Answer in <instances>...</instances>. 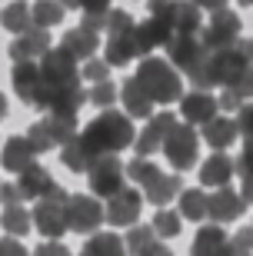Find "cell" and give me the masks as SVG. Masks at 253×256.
Masks as SVG:
<instances>
[{"label":"cell","mask_w":253,"mask_h":256,"mask_svg":"<svg viewBox=\"0 0 253 256\" xmlns=\"http://www.w3.org/2000/svg\"><path fill=\"white\" fill-rule=\"evenodd\" d=\"M77 136H80V143L94 153L97 160H100V156H117L120 150L133 146V140H137L130 116L117 114V110H103V114L94 116V120L87 124V130L77 133Z\"/></svg>","instance_id":"1"},{"label":"cell","mask_w":253,"mask_h":256,"mask_svg":"<svg viewBox=\"0 0 253 256\" xmlns=\"http://www.w3.org/2000/svg\"><path fill=\"white\" fill-rule=\"evenodd\" d=\"M133 80L147 90V96H150L153 104L167 106V104H177L180 96H183V80H180V74L160 57H143Z\"/></svg>","instance_id":"2"},{"label":"cell","mask_w":253,"mask_h":256,"mask_svg":"<svg viewBox=\"0 0 253 256\" xmlns=\"http://www.w3.org/2000/svg\"><path fill=\"white\" fill-rule=\"evenodd\" d=\"M40 80H44V90L47 94H54V90H77V86H84V80H80V66H77V60L67 54L64 47H50L44 57H40ZM44 106H47V100H44Z\"/></svg>","instance_id":"3"},{"label":"cell","mask_w":253,"mask_h":256,"mask_svg":"<svg viewBox=\"0 0 253 256\" xmlns=\"http://www.w3.org/2000/svg\"><path fill=\"white\" fill-rule=\"evenodd\" d=\"M133 17L127 14V10H113L110 7V17H107V64L110 66H123L130 64L133 57H137V50H133Z\"/></svg>","instance_id":"4"},{"label":"cell","mask_w":253,"mask_h":256,"mask_svg":"<svg viewBox=\"0 0 253 256\" xmlns=\"http://www.w3.org/2000/svg\"><path fill=\"white\" fill-rule=\"evenodd\" d=\"M206 57H210V50L200 44L197 34H173V40L167 44V60H170V66H173L177 74H187L190 80L203 70Z\"/></svg>","instance_id":"5"},{"label":"cell","mask_w":253,"mask_h":256,"mask_svg":"<svg viewBox=\"0 0 253 256\" xmlns=\"http://www.w3.org/2000/svg\"><path fill=\"white\" fill-rule=\"evenodd\" d=\"M77 136V116H44V120H37V124L30 126L27 133V143L34 153H47L54 150L57 143L64 146V143H70Z\"/></svg>","instance_id":"6"},{"label":"cell","mask_w":253,"mask_h":256,"mask_svg":"<svg viewBox=\"0 0 253 256\" xmlns=\"http://www.w3.org/2000/svg\"><path fill=\"white\" fill-rule=\"evenodd\" d=\"M34 226L44 233L47 240H60L67 233V190L64 186H54L47 200H37V206L30 213Z\"/></svg>","instance_id":"7"},{"label":"cell","mask_w":253,"mask_h":256,"mask_svg":"<svg viewBox=\"0 0 253 256\" xmlns=\"http://www.w3.org/2000/svg\"><path fill=\"white\" fill-rule=\"evenodd\" d=\"M197 150H200V136H197V130H193L190 124H177L167 133V140H163V153H167L170 166H173L177 173L193 170Z\"/></svg>","instance_id":"8"},{"label":"cell","mask_w":253,"mask_h":256,"mask_svg":"<svg viewBox=\"0 0 253 256\" xmlns=\"http://www.w3.org/2000/svg\"><path fill=\"white\" fill-rule=\"evenodd\" d=\"M243 30V24H240V17H236L233 10H213V17H210V24H206L203 30H200L197 37L200 44H203L210 54H216V50H226V47H233L236 37H243L240 34Z\"/></svg>","instance_id":"9"},{"label":"cell","mask_w":253,"mask_h":256,"mask_svg":"<svg viewBox=\"0 0 253 256\" xmlns=\"http://www.w3.org/2000/svg\"><path fill=\"white\" fill-rule=\"evenodd\" d=\"M103 223V206L97 196L87 193H67V230H74L80 236H94Z\"/></svg>","instance_id":"10"},{"label":"cell","mask_w":253,"mask_h":256,"mask_svg":"<svg viewBox=\"0 0 253 256\" xmlns=\"http://www.w3.org/2000/svg\"><path fill=\"white\" fill-rule=\"evenodd\" d=\"M10 84H14L17 96H20L27 106H37V110H44L47 90H44V80H40V66L34 64V60H27V64H14Z\"/></svg>","instance_id":"11"},{"label":"cell","mask_w":253,"mask_h":256,"mask_svg":"<svg viewBox=\"0 0 253 256\" xmlns=\"http://www.w3.org/2000/svg\"><path fill=\"white\" fill-rule=\"evenodd\" d=\"M180 120L170 110H163V114H153L150 120H147V126L140 130V136L133 140V146H137V156L140 160H150L157 150H163V140H167V133L177 126Z\"/></svg>","instance_id":"12"},{"label":"cell","mask_w":253,"mask_h":256,"mask_svg":"<svg viewBox=\"0 0 253 256\" xmlns=\"http://www.w3.org/2000/svg\"><path fill=\"white\" fill-rule=\"evenodd\" d=\"M90 190L97 196H113V193L123 190V180H127V173H123V163L117 156H100V160L90 166Z\"/></svg>","instance_id":"13"},{"label":"cell","mask_w":253,"mask_h":256,"mask_svg":"<svg viewBox=\"0 0 253 256\" xmlns=\"http://www.w3.org/2000/svg\"><path fill=\"white\" fill-rule=\"evenodd\" d=\"M170 40H173V27L160 17H147L143 24L133 27V50H137V57H150V50L167 47Z\"/></svg>","instance_id":"14"},{"label":"cell","mask_w":253,"mask_h":256,"mask_svg":"<svg viewBox=\"0 0 253 256\" xmlns=\"http://www.w3.org/2000/svg\"><path fill=\"white\" fill-rule=\"evenodd\" d=\"M140 206H143L140 190L123 186L120 193H113V196H110V206L103 210V220H110L113 226H130V223L140 220Z\"/></svg>","instance_id":"15"},{"label":"cell","mask_w":253,"mask_h":256,"mask_svg":"<svg viewBox=\"0 0 253 256\" xmlns=\"http://www.w3.org/2000/svg\"><path fill=\"white\" fill-rule=\"evenodd\" d=\"M243 196L233 193L230 186H220L213 196H206V220H213L216 226H223V223H233V220L243 216Z\"/></svg>","instance_id":"16"},{"label":"cell","mask_w":253,"mask_h":256,"mask_svg":"<svg viewBox=\"0 0 253 256\" xmlns=\"http://www.w3.org/2000/svg\"><path fill=\"white\" fill-rule=\"evenodd\" d=\"M220 114V106H216V96L206 94V90H193V94H183L180 96V116H183V124H210L213 116Z\"/></svg>","instance_id":"17"},{"label":"cell","mask_w":253,"mask_h":256,"mask_svg":"<svg viewBox=\"0 0 253 256\" xmlns=\"http://www.w3.org/2000/svg\"><path fill=\"white\" fill-rule=\"evenodd\" d=\"M47 50H50V37H47V30L30 27L27 34L14 37V44H10V60H14V64H27V60H34V64H37V60L44 57Z\"/></svg>","instance_id":"18"},{"label":"cell","mask_w":253,"mask_h":256,"mask_svg":"<svg viewBox=\"0 0 253 256\" xmlns=\"http://www.w3.org/2000/svg\"><path fill=\"white\" fill-rule=\"evenodd\" d=\"M246 100H253V64L243 66V70H240V74L223 86V94H220L216 106L226 110V114H233V110H240Z\"/></svg>","instance_id":"19"},{"label":"cell","mask_w":253,"mask_h":256,"mask_svg":"<svg viewBox=\"0 0 253 256\" xmlns=\"http://www.w3.org/2000/svg\"><path fill=\"white\" fill-rule=\"evenodd\" d=\"M54 176H50L44 166H27V170L20 173V180H17V190H20V200H47L50 193H54Z\"/></svg>","instance_id":"20"},{"label":"cell","mask_w":253,"mask_h":256,"mask_svg":"<svg viewBox=\"0 0 253 256\" xmlns=\"http://www.w3.org/2000/svg\"><path fill=\"white\" fill-rule=\"evenodd\" d=\"M230 250V236L223 233V226H200L197 236H193V246H190V256H226Z\"/></svg>","instance_id":"21"},{"label":"cell","mask_w":253,"mask_h":256,"mask_svg":"<svg viewBox=\"0 0 253 256\" xmlns=\"http://www.w3.org/2000/svg\"><path fill=\"white\" fill-rule=\"evenodd\" d=\"M120 100H123V110H127V116H137V120H150L153 116V100L147 96V90H143L137 80H123L120 86Z\"/></svg>","instance_id":"22"},{"label":"cell","mask_w":253,"mask_h":256,"mask_svg":"<svg viewBox=\"0 0 253 256\" xmlns=\"http://www.w3.org/2000/svg\"><path fill=\"white\" fill-rule=\"evenodd\" d=\"M236 173V166H233V160L226 156L223 150H216L210 160L200 166V183L203 186H213V190H220V186H230V176Z\"/></svg>","instance_id":"23"},{"label":"cell","mask_w":253,"mask_h":256,"mask_svg":"<svg viewBox=\"0 0 253 256\" xmlns=\"http://www.w3.org/2000/svg\"><path fill=\"white\" fill-rule=\"evenodd\" d=\"M60 47H64L74 60H90L97 54V47H100V37H97L94 30H87V27H74V30L64 34Z\"/></svg>","instance_id":"24"},{"label":"cell","mask_w":253,"mask_h":256,"mask_svg":"<svg viewBox=\"0 0 253 256\" xmlns=\"http://www.w3.org/2000/svg\"><path fill=\"white\" fill-rule=\"evenodd\" d=\"M180 193H183V180H180V173H160L157 180L143 190V200H150V203H157V206L163 210L170 200H177Z\"/></svg>","instance_id":"25"},{"label":"cell","mask_w":253,"mask_h":256,"mask_svg":"<svg viewBox=\"0 0 253 256\" xmlns=\"http://www.w3.org/2000/svg\"><path fill=\"white\" fill-rule=\"evenodd\" d=\"M0 163H4V170H14V173H24L27 166H34V150H30L27 136H10V140L4 143Z\"/></svg>","instance_id":"26"},{"label":"cell","mask_w":253,"mask_h":256,"mask_svg":"<svg viewBox=\"0 0 253 256\" xmlns=\"http://www.w3.org/2000/svg\"><path fill=\"white\" fill-rule=\"evenodd\" d=\"M236 120L230 116H213L210 124H203V143H210L213 150H226L230 143L236 140Z\"/></svg>","instance_id":"27"},{"label":"cell","mask_w":253,"mask_h":256,"mask_svg":"<svg viewBox=\"0 0 253 256\" xmlns=\"http://www.w3.org/2000/svg\"><path fill=\"white\" fill-rule=\"evenodd\" d=\"M0 27L7 30V34H27L30 27H34V20H30V4L27 0H14V4H7V7L0 10Z\"/></svg>","instance_id":"28"},{"label":"cell","mask_w":253,"mask_h":256,"mask_svg":"<svg viewBox=\"0 0 253 256\" xmlns=\"http://www.w3.org/2000/svg\"><path fill=\"white\" fill-rule=\"evenodd\" d=\"M60 160H64V166L70 173H90V166L97 163V156L87 150L84 143H80V136H74L70 143L60 146Z\"/></svg>","instance_id":"29"},{"label":"cell","mask_w":253,"mask_h":256,"mask_svg":"<svg viewBox=\"0 0 253 256\" xmlns=\"http://www.w3.org/2000/svg\"><path fill=\"white\" fill-rule=\"evenodd\" d=\"M170 24H173V34H200V30H203L200 7H197V4H190V0H177Z\"/></svg>","instance_id":"30"},{"label":"cell","mask_w":253,"mask_h":256,"mask_svg":"<svg viewBox=\"0 0 253 256\" xmlns=\"http://www.w3.org/2000/svg\"><path fill=\"white\" fill-rule=\"evenodd\" d=\"M80 256H127V246L117 233H94L84 243Z\"/></svg>","instance_id":"31"},{"label":"cell","mask_w":253,"mask_h":256,"mask_svg":"<svg viewBox=\"0 0 253 256\" xmlns=\"http://www.w3.org/2000/svg\"><path fill=\"white\" fill-rule=\"evenodd\" d=\"M67 7L60 0H37L34 7H30V20H34V27L47 30V27H57L60 20H64Z\"/></svg>","instance_id":"32"},{"label":"cell","mask_w":253,"mask_h":256,"mask_svg":"<svg viewBox=\"0 0 253 256\" xmlns=\"http://www.w3.org/2000/svg\"><path fill=\"white\" fill-rule=\"evenodd\" d=\"M0 226H4V233H10V236H27L30 230H34V220H30V213L17 203V206H4Z\"/></svg>","instance_id":"33"},{"label":"cell","mask_w":253,"mask_h":256,"mask_svg":"<svg viewBox=\"0 0 253 256\" xmlns=\"http://www.w3.org/2000/svg\"><path fill=\"white\" fill-rule=\"evenodd\" d=\"M177 200H180V216L183 220H193V223L206 220V193L203 190H183Z\"/></svg>","instance_id":"34"},{"label":"cell","mask_w":253,"mask_h":256,"mask_svg":"<svg viewBox=\"0 0 253 256\" xmlns=\"http://www.w3.org/2000/svg\"><path fill=\"white\" fill-rule=\"evenodd\" d=\"M123 173H127V180H133L140 190H147V186H150V183L157 180L163 170H157L150 160H140V156H137L133 163H127V166H123Z\"/></svg>","instance_id":"35"},{"label":"cell","mask_w":253,"mask_h":256,"mask_svg":"<svg viewBox=\"0 0 253 256\" xmlns=\"http://www.w3.org/2000/svg\"><path fill=\"white\" fill-rule=\"evenodd\" d=\"M153 233L163 240H173L180 236V230H183V223H180V213H173V210H157V216H153Z\"/></svg>","instance_id":"36"},{"label":"cell","mask_w":253,"mask_h":256,"mask_svg":"<svg viewBox=\"0 0 253 256\" xmlns=\"http://www.w3.org/2000/svg\"><path fill=\"white\" fill-rule=\"evenodd\" d=\"M117 96H120V90H117L110 80H103V84H94V90L87 94V100H90L94 106H100V110H110Z\"/></svg>","instance_id":"37"},{"label":"cell","mask_w":253,"mask_h":256,"mask_svg":"<svg viewBox=\"0 0 253 256\" xmlns=\"http://www.w3.org/2000/svg\"><path fill=\"white\" fill-rule=\"evenodd\" d=\"M226 256H253V226H240L233 236H230Z\"/></svg>","instance_id":"38"},{"label":"cell","mask_w":253,"mask_h":256,"mask_svg":"<svg viewBox=\"0 0 253 256\" xmlns=\"http://www.w3.org/2000/svg\"><path fill=\"white\" fill-rule=\"evenodd\" d=\"M107 76H110V64H107V60H94L90 57L87 66L80 70V80H90V84H103Z\"/></svg>","instance_id":"39"},{"label":"cell","mask_w":253,"mask_h":256,"mask_svg":"<svg viewBox=\"0 0 253 256\" xmlns=\"http://www.w3.org/2000/svg\"><path fill=\"white\" fill-rule=\"evenodd\" d=\"M64 7H80L84 14H107L113 7V0H60Z\"/></svg>","instance_id":"40"},{"label":"cell","mask_w":253,"mask_h":256,"mask_svg":"<svg viewBox=\"0 0 253 256\" xmlns=\"http://www.w3.org/2000/svg\"><path fill=\"white\" fill-rule=\"evenodd\" d=\"M173 7H177V0H147V10H150V17H160V20H167L173 17ZM173 27V24H170Z\"/></svg>","instance_id":"41"},{"label":"cell","mask_w":253,"mask_h":256,"mask_svg":"<svg viewBox=\"0 0 253 256\" xmlns=\"http://www.w3.org/2000/svg\"><path fill=\"white\" fill-rule=\"evenodd\" d=\"M236 116H240V120H236V130L243 133L246 140H253V104H243L236 110Z\"/></svg>","instance_id":"42"},{"label":"cell","mask_w":253,"mask_h":256,"mask_svg":"<svg viewBox=\"0 0 253 256\" xmlns=\"http://www.w3.org/2000/svg\"><path fill=\"white\" fill-rule=\"evenodd\" d=\"M233 166L240 170V176H253V140L243 143V153H240V160H233Z\"/></svg>","instance_id":"43"},{"label":"cell","mask_w":253,"mask_h":256,"mask_svg":"<svg viewBox=\"0 0 253 256\" xmlns=\"http://www.w3.org/2000/svg\"><path fill=\"white\" fill-rule=\"evenodd\" d=\"M107 17H110V10H107V14H84V24H80V27L100 34V30H107Z\"/></svg>","instance_id":"44"},{"label":"cell","mask_w":253,"mask_h":256,"mask_svg":"<svg viewBox=\"0 0 253 256\" xmlns=\"http://www.w3.org/2000/svg\"><path fill=\"white\" fill-rule=\"evenodd\" d=\"M0 256H27V246L20 240H0Z\"/></svg>","instance_id":"45"},{"label":"cell","mask_w":253,"mask_h":256,"mask_svg":"<svg viewBox=\"0 0 253 256\" xmlns=\"http://www.w3.org/2000/svg\"><path fill=\"white\" fill-rule=\"evenodd\" d=\"M34 256H70V250H67L64 243L50 240V243H44V246H37V250H34Z\"/></svg>","instance_id":"46"},{"label":"cell","mask_w":253,"mask_h":256,"mask_svg":"<svg viewBox=\"0 0 253 256\" xmlns=\"http://www.w3.org/2000/svg\"><path fill=\"white\" fill-rule=\"evenodd\" d=\"M0 203H4V206H17V203H20L17 183H4V186H0Z\"/></svg>","instance_id":"47"},{"label":"cell","mask_w":253,"mask_h":256,"mask_svg":"<svg viewBox=\"0 0 253 256\" xmlns=\"http://www.w3.org/2000/svg\"><path fill=\"white\" fill-rule=\"evenodd\" d=\"M233 47H236V54H240L246 64H253V37H236Z\"/></svg>","instance_id":"48"},{"label":"cell","mask_w":253,"mask_h":256,"mask_svg":"<svg viewBox=\"0 0 253 256\" xmlns=\"http://www.w3.org/2000/svg\"><path fill=\"white\" fill-rule=\"evenodd\" d=\"M140 256H173V253L167 250V243H160V240H153V243H150L147 250H143Z\"/></svg>","instance_id":"49"},{"label":"cell","mask_w":253,"mask_h":256,"mask_svg":"<svg viewBox=\"0 0 253 256\" xmlns=\"http://www.w3.org/2000/svg\"><path fill=\"white\" fill-rule=\"evenodd\" d=\"M190 4H197L200 10H223L226 0H190Z\"/></svg>","instance_id":"50"},{"label":"cell","mask_w":253,"mask_h":256,"mask_svg":"<svg viewBox=\"0 0 253 256\" xmlns=\"http://www.w3.org/2000/svg\"><path fill=\"white\" fill-rule=\"evenodd\" d=\"M240 196H243V203H253V176H243V186H240Z\"/></svg>","instance_id":"51"},{"label":"cell","mask_w":253,"mask_h":256,"mask_svg":"<svg viewBox=\"0 0 253 256\" xmlns=\"http://www.w3.org/2000/svg\"><path fill=\"white\" fill-rule=\"evenodd\" d=\"M4 116H7V96L0 94V120H4Z\"/></svg>","instance_id":"52"},{"label":"cell","mask_w":253,"mask_h":256,"mask_svg":"<svg viewBox=\"0 0 253 256\" xmlns=\"http://www.w3.org/2000/svg\"><path fill=\"white\" fill-rule=\"evenodd\" d=\"M240 4H243V7H253V0H240Z\"/></svg>","instance_id":"53"}]
</instances>
